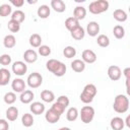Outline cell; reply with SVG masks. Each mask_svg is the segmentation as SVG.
<instances>
[{"label": "cell", "mask_w": 130, "mask_h": 130, "mask_svg": "<svg viewBox=\"0 0 130 130\" xmlns=\"http://www.w3.org/2000/svg\"><path fill=\"white\" fill-rule=\"evenodd\" d=\"M46 68L50 72H52L55 76H58V77H61L66 73V65L63 62L56 59L48 60L46 63Z\"/></svg>", "instance_id": "obj_1"}, {"label": "cell", "mask_w": 130, "mask_h": 130, "mask_svg": "<svg viewBox=\"0 0 130 130\" xmlns=\"http://www.w3.org/2000/svg\"><path fill=\"white\" fill-rule=\"evenodd\" d=\"M113 109L115 112L119 114H124L129 109V99L125 94H118L116 95L114 103H113Z\"/></svg>", "instance_id": "obj_2"}, {"label": "cell", "mask_w": 130, "mask_h": 130, "mask_svg": "<svg viewBox=\"0 0 130 130\" xmlns=\"http://www.w3.org/2000/svg\"><path fill=\"white\" fill-rule=\"evenodd\" d=\"M96 92H98V89L95 85L92 83H88L83 87V90L80 93V96H79L80 101L84 104H89L93 101L94 96L96 95Z\"/></svg>", "instance_id": "obj_3"}, {"label": "cell", "mask_w": 130, "mask_h": 130, "mask_svg": "<svg viewBox=\"0 0 130 130\" xmlns=\"http://www.w3.org/2000/svg\"><path fill=\"white\" fill-rule=\"evenodd\" d=\"M109 2L107 0H96L89 3L88 9L92 14H101L109 9Z\"/></svg>", "instance_id": "obj_4"}, {"label": "cell", "mask_w": 130, "mask_h": 130, "mask_svg": "<svg viewBox=\"0 0 130 130\" xmlns=\"http://www.w3.org/2000/svg\"><path fill=\"white\" fill-rule=\"evenodd\" d=\"M79 116H80L81 121L84 124H88L94 118V109L91 106H84V107L81 108Z\"/></svg>", "instance_id": "obj_5"}, {"label": "cell", "mask_w": 130, "mask_h": 130, "mask_svg": "<svg viewBox=\"0 0 130 130\" xmlns=\"http://www.w3.org/2000/svg\"><path fill=\"white\" fill-rule=\"evenodd\" d=\"M26 82L30 88H38L43 83V76L39 72H32L27 76Z\"/></svg>", "instance_id": "obj_6"}, {"label": "cell", "mask_w": 130, "mask_h": 130, "mask_svg": "<svg viewBox=\"0 0 130 130\" xmlns=\"http://www.w3.org/2000/svg\"><path fill=\"white\" fill-rule=\"evenodd\" d=\"M12 71L17 76H22L27 71V66L23 61H15L12 64Z\"/></svg>", "instance_id": "obj_7"}, {"label": "cell", "mask_w": 130, "mask_h": 130, "mask_svg": "<svg viewBox=\"0 0 130 130\" xmlns=\"http://www.w3.org/2000/svg\"><path fill=\"white\" fill-rule=\"evenodd\" d=\"M108 76L111 80L113 81H117L121 78L122 76V71H121V68L117 65H111L109 68H108Z\"/></svg>", "instance_id": "obj_8"}, {"label": "cell", "mask_w": 130, "mask_h": 130, "mask_svg": "<svg viewBox=\"0 0 130 130\" xmlns=\"http://www.w3.org/2000/svg\"><path fill=\"white\" fill-rule=\"evenodd\" d=\"M96 54L92 51V50H89V49H86L82 52L81 54V60L84 62V63H88V64H92L96 61Z\"/></svg>", "instance_id": "obj_9"}, {"label": "cell", "mask_w": 130, "mask_h": 130, "mask_svg": "<svg viewBox=\"0 0 130 130\" xmlns=\"http://www.w3.org/2000/svg\"><path fill=\"white\" fill-rule=\"evenodd\" d=\"M25 85L26 84H25L24 80L21 78H15V79H13V81L11 83V87H12L13 91L14 92H20V93L25 90Z\"/></svg>", "instance_id": "obj_10"}, {"label": "cell", "mask_w": 130, "mask_h": 130, "mask_svg": "<svg viewBox=\"0 0 130 130\" xmlns=\"http://www.w3.org/2000/svg\"><path fill=\"white\" fill-rule=\"evenodd\" d=\"M86 32L90 37H95L100 32V24L96 21H90L86 25Z\"/></svg>", "instance_id": "obj_11"}, {"label": "cell", "mask_w": 130, "mask_h": 130, "mask_svg": "<svg viewBox=\"0 0 130 130\" xmlns=\"http://www.w3.org/2000/svg\"><path fill=\"white\" fill-rule=\"evenodd\" d=\"M23 59L26 63H35L38 60V53L32 49H28L23 53Z\"/></svg>", "instance_id": "obj_12"}, {"label": "cell", "mask_w": 130, "mask_h": 130, "mask_svg": "<svg viewBox=\"0 0 130 130\" xmlns=\"http://www.w3.org/2000/svg\"><path fill=\"white\" fill-rule=\"evenodd\" d=\"M29 110L35 115H41L45 112V105L41 102H34L30 104Z\"/></svg>", "instance_id": "obj_13"}, {"label": "cell", "mask_w": 130, "mask_h": 130, "mask_svg": "<svg viewBox=\"0 0 130 130\" xmlns=\"http://www.w3.org/2000/svg\"><path fill=\"white\" fill-rule=\"evenodd\" d=\"M35 98V94L34 92L30 90V89H25L24 91H22L20 93V96H19V100L22 104H30L32 102Z\"/></svg>", "instance_id": "obj_14"}, {"label": "cell", "mask_w": 130, "mask_h": 130, "mask_svg": "<svg viewBox=\"0 0 130 130\" xmlns=\"http://www.w3.org/2000/svg\"><path fill=\"white\" fill-rule=\"evenodd\" d=\"M11 77V73L6 68H0V85H6L8 84Z\"/></svg>", "instance_id": "obj_15"}, {"label": "cell", "mask_w": 130, "mask_h": 130, "mask_svg": "<svg viewBox=\"0 0 130 130\" xmlns=\"http://www.w3.org/2000/svg\"><path fill=\"white\" fill-rule=\"evenodd\" d=\"M110 126L113 130H122L125 126V123H124V120L122 118L114 117L110 122Z\"/></svg>", "instance_id": "obj_16"}, {"label": "cell", "mask_w": 130, "mask_h": 130, "mask_svg": "<svg viewBox=\"0 0 130 130\" xmlns=\"http://www.w3.org/2000/svg\"><path fill=\"white\" fill-rule=\"evenodd\" d=\"M51 7L59 13H62L66 10V4L62 0H52L51 1Z\"/></svg>", "instance_id": "obj_17"}, {"label": "cell", "mask_w": 130, "mask_h": 130, "mask_svg": "<svg viewBox=\"0 0 130 130\" xmlns=\"http://www.w3.org/2000/svg\"><path fill=\"white\" fill-rule=\"evenodd\" d=\"M71 68L73 71L77 72V73H80L82 71H84L85 69V63L80 60V59H75L71 62Z\"/></svg>", "instance_id": "obj_18"}, {"label": "cell", "mask_w": 130, "mask_h": 130, "mask_svg": "<svg viewBox=\"0 0 130 130\" xmlns=\"http://www.w3.org/2000/svg\"><path fill=\"white\" fill-rule=\"evenodd\" d=\"M86 16V9L83 6H76L73 10V17L78 21Z\"/></svg>", "instance_id": "obj_19"}, {"label": "cell", "mask_w": 130, "mask_h": 130, "mask_svg": "<svg viewBox=\"0 0 130 130\" xmlns=\"http://www.w3.org/2000/svg\"><path fill=\"white\" fill-rule=\"evenodd\" d=\"M70 34H71V37L74 39V40H76V41H80V40H82L83 38H84V36H85V30H84V28L82 27V26H77L76 28H74L72 31H70Z\"/></svg>", "instance_id": "obj_20"}, {"label": "cell", "mask_w": 130, "mask_h": 130, "mask_svg": "<svg viewBox=\"0 0 130 130\" xmlns=\"http://www.w3.org/2000/svg\"><path fill=\"white\" fill-rule=\"evenodd\" d=\"M18 117V109L14 106H11L9 107L7 110H6V118L8 121H15Z\"/></svg>", "instance_id": "obj_21"}, {"label": "cell", "mask_w": 130, "mask_h": 130, "mask_svg": "<svg viewBox=\"0 0 130 130\" xmlns=\"http://www.w3.org/2000/svg\"><path fill=\"white\" fill-rule=\"evenodd\" d=\"M60 117H61V116L57 115V114H56L55 112H53L51 109L48 110V111L46 112V114H45V119H46V121L49 122V123H51V124L57 123V122L60 120Z\"/></svg>", "instance_id": "obj_22"}, {"label": "cell", "mask_w": 130, "mask_h": 130, "mask_svg": "<svg viewBox=\"0 0 130 130\" xmlns=\"http://www.w3.org/2000/svg\"><path fill=\"white\" fill-rule=\"evenodd\" d=\"M37 13H38V16L40 17V18H43V19H45V18H48L49 17V15H50V13H51V9H50V7L48 6V5H41L39 8H38V11H37Z\"/></svg>", "instance_id": "obj_23"}, {"label": "cell", "mask_w": 130, "mask_h": 130, "mask_svg": "<svg viewBox=\"0 0 130 130\" xmlns=\"http://www.w3.org/2000/svg\"><path fill=\"white\" fill-rule=\"evenodd\" d=\"M113 16H114V18H115L117 21H119V22H124V21H126L127 18H128L126 11L123 10V9H116V10L113 12Z\"/></svg>", "instance_id": "obj_24"}, {"label": "cell", "mask_w": 130, "mask_h": 130, "mask_svg": "<svg viewBox=\"0 0 130 130\" xmlns=\"http://www.w3.org/2000/svg\"><path fill=\"white\" fill-rule=\"evenodd\" d=\"M3 45L7 49H11L16 45V39L13 35H7L3 39Z\"/></svg>", "instance_id": "obj_25"}, {"label": "cell", "mask_w": 130, "mask_h": 130, "mask_svg": "<svg viewBox=\"0 0 130 130\" xmlns=\"http://www.w3.org/2000/svg\"><path fill=\"white\" fill-rule=\"evenodd\" d=\"M41 99L43 102L45 103H52L55 100V94L52 90L49 89H45L41 92Z\"/></svg>", "instance_id": "obj_26"}, {"label": "cell", "mask_w": 130, "mask_h": 130, "mask_svg": "<svg viewBox=\"0 0 130 130\" xmlns=\"http://www.w3.org/2000/svg\"><path fill=\"white\" fill-rule=\"evenodd\" d=\"M79 21L77 19H75L73 16L71 17H68L66 20H65V26L66 28L69 30V31H72L74 28H76L77 26H79Z\"/></svg>", "instance_id": "obj_27"}, {"label": "cell", "mask_w": 130, "mask_h": 130, "mask_svg": "<svg viewBox=\"0 0 130 130\" xmlns=\"http://www.w3.org/2000/svg\"><path fill=\"white\" fill-rule=\"evenodd\" d=\"M79 116V113H78V110L75 108V107H71L68 109L67 113H66V119L70 122H73L75 121Z\"/></svg>", "instance_id": "obj_28"}, {"label": "cell", "mask_w": 130, "mask_h": 130, "mask_svg": "<svg viewBox=\"0 0 130 130\" xmlns=\"http://www.w3.org/2000/svg\"><path fill=\"white\" fill-rule=\"evenodd\" d=\"M42 44V37L39 34H32L29 37V45L32 48H39Z\"/></svg>", "instance_id": "obj_29"}, {"label": "cell", "mask_w": 130, "mask_h": 130, "mask_svg": "<svg viewBox=\"0 0 130 130\" xmlns=\"http://www.w3.org/2000/svg\"><path fill=\"white\" fill-rule=\"evenodd\" d=\"M11 19L17 21L18 23H21L25 19V13L22 10H15L11 13Z\"/></svg>", "instance_id": "obj_30"}, {"label": "cell", "mask_w": 130, "mask_h": 130, "mask_svg": "<svg viewBox=\"0 0 130 130\" xmlns=\"http://www.w3.org/2000/svg\"><path fill=\"white\" fill-rule=\"evenodd\" d=\"M21 123L24 127H31L34 125V117L29 113H25L21 117Z\"/></svg>", "instance_id": "obj_31"}, {"label": "cell", "mask_w": 130, "mask_h": 130, "mask_svg": "<svg viewBox=\"0 0 130 130\" xmlns=\"http://www.w3.org/2000/svg\"><path fill=\"white\" fill-rule=\"evenodd\" d=\"M113 35H114V37H115L116 39L121 40V39H123L124 36H125V28H124L122 25L117 24V25H115L114 28H113Z\"/></svg>", "instance_id": "obj_32"}, {"label": "cell", "mask_w": 130, "mask_h": 130, "mask_svg": "<svg viewBox=\"0 0 130 130\" xmlns=\"http://www.w3.org/2000/svg\"><path fill=\"white\" fill-rule=\"evenodd\" d=\"M96 44L102 48H107L110 45V39L106 35H100L96 39Z\"/></svg>", "instance_id": "obj_33"}, {"label": "cell", "mask_w": 130, "mask_h": 130, "mask_svg": "<svg viewBox=\"0 0 130 130\" xmlns=\"http://www.w3.org/2000/svg\"><path fill=\"white\" fill-rule=\"evenodd\" d=\"M11 13H12V8H11V6L9 4L5 3V4L0 5V16L6 17Z\"/></svg>", "instance_id": "obj_34"}, {"label": "cell", "mask_w": 130, "mask_h": 130, "mask_svg": "<svg viewBox=\"0 0 130 130\" xmlns=\"http://www.w3.org/2000/svg\"><path fill=\"white\" fill-rule=\"evenodd\" d=\"M63 55H64V57H66L68 59L73 58L76 55V49L74 47H72V46H67L63 50Z\"/></svg>", "instance_id": "obj_35"}, {"label": "cell", "mask_w": 130, "mask_h": 130, "mask_svg": "<svg viewBox=\"0 0 130 130\" xmlns=\"http://www.w3.org/2000/svg\"><path fill=\"white\" fill-rule=\"evenodd\" d=\"M3 100H4V103L7 104V105H12L13 103H15L16 101V94L12 91H8L4 94L3 96Z\"/></svg>", "instance_id": "obj_36"}, {"label": "cell", "mask_w": 130, "mask_h": 130, "mask_svg": "<svg viewBox=\"0 0 130 130\" xmlns=\"http://www.w3.org/2000/svg\"><path fill=\"white\" fill-rule=\"evenodd\" d=\"M7 26H8V29H9L11 32H17V31H19V29H20V23H18V22L15 21V20H12V19H10V20L8 21Z\"/></svg>", "instance_id": "obj_37"}, {"label": "cell", "mask_w": 130, "mask_h": 130, "mask_svg": "<svg viewBox=\"0 0 130 130\" xmlns=\"http://www.w3.org/2000/svg\"><path fill=\"white\" fill-rule=\"evenodd\" d=\"M38 52L41 56L43 57H47L51 54V48L47 45H41L39 48H38Z\"/></svg>", "instance_id": "obj_38"}, {"label": "cell", "mask_w": 130, "mask_h": 130, "mask_svg": "<svg viewBox=\"0 0 130 130\" xmlns=\"http://www.w3.org/2000/svg\"><path fill=\"white\" fill-rule=\"evenodd\" d=\"M51 110H52L53 112H55L57 115L61 116V115L64 113V111H65V108L56 102V103H54V104L52 105V107H51Z\"/></svg>", "instance_id": "obj_39"}, {"label": "cell", "mask_w": 130, "mask_h": 130, "mask_svg": "<svg viewBox=\"0 0 130 130\" xmlns=\"http://www.w3.org/2000/svg\"><path fill=\"white\" fill-rule=\"evenodd\" d=\"M57 103H58V104H60L61 106H63V107L66 109V108L69 106L70 101H69L68 96H66V95H60V96L57 99Z\"/></svg>", "instance_id": "obj_40"}, {"label": "cell", "mask_w": 130, "mask_h": 130, "mask_svg": "<svg viewBox=\"0 0 130 130\" xmlns=\"http://www.w3.org/2000/svg\"><path fill=\"white\" fill-rule=\"evenodd\" d=\"M11 63V57L8 54H3L0 56V64L3 66H7Z\"/></svg>", "instance_id": "obj_41"}, {"label": "cell", "mask_w": 130, "mask_h": 130, "mask_svg": "<svg viewBox=\"0 0 130 130\" xmlns=\"http://www.w3.org/2000/svg\"><path fill=\"white\" fill-rule=\"evenodd\" d=\"M9 129V124L6 120L0 119V130H8Z\"/></svg>", "instance_id": "obj_42"}, {"label": "cell", "mask_w": 130, "mask_h": 130, "mask_svg": "<svg viewBox=\"0 0 130 130\" xmlns=\"http://www.w3.org/2000/svg\"><path fill=\"white\" fill-rule=\"evenodd\" d=\"M10 3H11L13 6L19 8V7H21V6L24 4V1H23V0H10Z\"/></svg>", "instance_id": "obj_43"}, {"label": "cell", "mask_w": 130, "mask_h": 130, "mask_svg": "<svg viewBox=\"0 0 130 130\" xmlns=\"http://www.w3.org/2000/svg\"><path fill=\"white\" fill-rule=\"evenodd\" d=\"M123 74H124L125 77H126V82H129V81H130V68H129V67L125 68L124 71H123Z\"/></svg>", "instance_id": "obj_44"}, {"label": "cell", "mask_w": 130, "mask_h": 130, "mask_svg": "<svg viewBox=\"0 0 130 130\" xmlns=\"http://www.w3.org/2000/svg\"><path fill=\"white\" fill-rule=\"evenodd\" d=\"M130 116H127V118H126V121L124 122V123H126V126L127 127H130Z\"/></svg>", "instance_id": "obj_45"}, {"label": "cell", "mask_w": 130, "mask_h": 130, "mask_svg": "<svg viewBox=\"0 0 130 130\" xmlns=\"http://www.w3.org/2000/svg\"><path fill=\"white\" fill-rule=\"evenodd\" d=\"M58 130H71L70 128H68V127H61L60 129H58Z\"/></svg>", "instance_id": "obj_46"}]
</instances>
